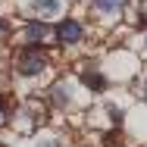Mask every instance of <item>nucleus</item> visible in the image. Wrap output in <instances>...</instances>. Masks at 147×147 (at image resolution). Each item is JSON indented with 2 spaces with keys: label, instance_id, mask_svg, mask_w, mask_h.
Here are the masks:
<instances>
[{
  "label": "nucleus",
  "instance_id": "nucleus-1",
  "mask_svg": "<svg viewBox=\"0 0 147 147\" xmlns=\"http://www.w3.org/2000/svg\"><path fill=\"white\" fill-rule=\"evenodd\" d=\"M13 66H16V75L34 78V75H41V72L47 69V53H44V47H38V44H25L22 50H16Z\"/></svg>",
  "mask_w": 147,
  "mask_h": 147
},
{
  "label": "nucleus",
  "instance_id": "nucleus-2",
  "mask_svg": "<svg viewBox=\"0 0 147 147\" xmlns=\"http://www.w3.org/2000/svg\"><path fill=\"white\" fill-rule=\"evenodd\" d=\"M53 38H57L63 47H72V44H78L85 38V28H82L78 19H63L57 28H53Z\"/></svg>",
  "mask_w": 147,
  "mask_h": 147
},
{
  "label": "nucleus",
  "instance_id": "nucleus-3",
  "mask_svg": "<svg viewBox=\"0 0 147 147\" xmlns=\"http://www.w3.org/2000/svg\"><path fill=\"white\" fill-rule=\"evenodd\" d=\"M50 38H53V25H47L44 19H34V22H28V25L22 28V41H25V44H38V47H44Z\"/></svg>",
  "mask_w": 147,
  "mask_h": 147
},
{
  "label": "nucleus",
  "instance_id": "nucleus-4",
  "mask_svg": "<svg viewBox=\"0 0 147 147\" xmlns=\"http://www.w3.org/2000/svg\"><path fill=\"white\" fill-rule=\"evenodd\" d=\"M59 9H63V0H28V13L34 19H53Z\"/></svg>",
  "mask_w": 147,
  "mask_h": 147
},
{
  "label": "nucleus",
  "instance_id": "nucleus-5",
  "mask_svg": "<svg viewBox=\"0 0 147 147\" xmlns=\"http://www.w3.org/2000/svg\"><path fill=\"white\" fill-rule=\"evenodd\" d=\"M91 3H94V9L100 16H116V13H122V6L128 0H91Z\"/></svg>",
  "mask_w": 147,
  "mask_h": 147
},
{
  "label": "nucleus",
  "instance_id": "nucleus-6",
  "mask_svg": "<svg viewBox=\"0 0 147 147\" xmlns=\"http://www.w3.org/2000/svg\"><path fill=\"white\" fill-rule=\"evenodd\" d=\"M82 82H85L91 91H103V88H107V78H103L100 72H85V75H82Z\"/></svg>",
  "mask_w": 147,
  "mask_h": 147
},
{
  "label": "nucleus",
  "instance_id": "nucleus-7",
  "mask_svg": "<svg viewBox=\"0 0 147 147\" xmlns=\"http://www.w3.org/2000/svg\"><path fill=\"white\" fill-rule=\"evenodd\" d=\"M6 34H9V25H6L3 19H0V38H6Z\"/></svg>",
  "mask_w": 147,
  "mask_h": 147
},
{
  "label": "nucleus",
  "instance_id": "nucleus-8",
  "mask_svg": "<svg viewBox=\"0 0 147 147\" xmlns=\"http://www.w3.org/2000/svg\"><path fill=\"white\" fill-rule=\"evenodd\" d=\"M6 122V107H3V100H0V125Z\"/></svg>",
  "mask_w": 147,
  "mask_h": 147
},
{
  "label": "nucleus",
  "instance_id": "nucleus-9",
  "mask_svg": "<svg viewBox=\"0 0 147 147\" xmlns=\"http://www.w3.org/2000/svg\"><path fill=\"white\" fill-rule=\"evenodd\" d=\"M144 53H147V34H144Z\"/></svg>",
  "mask_w": 147,
  "mask_h": 147
}]
</instances>
